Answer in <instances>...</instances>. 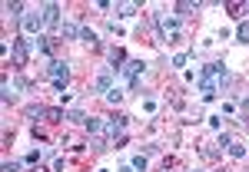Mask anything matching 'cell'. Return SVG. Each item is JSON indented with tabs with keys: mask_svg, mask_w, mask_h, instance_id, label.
<instances>
[{
	"mask_svg": "<svg viewBox=\"0 0 249 172\" xmlns=\"http://www.w3.org/2000/svg\"><path fill=\"white\" fill-rule=\"evenodd\" d=\"M50 79H53V90L63 96V90L70 86V66H67L63 60H53V63H50Z\"/></svg>",
	"mask_w": 249,
	"mask_h": 172,
	"instance_id": "6da1fadb",
	"label": "cell"
},
{
	"mask_svg": "<svg viewBox=\"0 0 249 172\" xmlns=\"http://www.w3.org/2000/svg\"><path fill=\"white\" fill-rule=\"evenodd\" d=\"M143 70H146V63H143V60H126V63L120 66V73L126 77L130 90H136V86H140V73H143Z\"/></svg>",
	"mask_w": 249,
	"mask_h": 172,
	"instance_id": "7a4b0ae2",
	"label": "cell"
},
{
	"mask_svg": "<svg viewBox=\"0 0 249 172\" xmlns=\"http://www.w3.org/2000/svg\"><path fill=\"white\" fill-rule=\"evenodd\" d=\"M113 90V66H103L100 73H96V79H93V93H110Z\"/></svg>",
	"mask_w": 249,
	"mask_h": 172,
	"instance_id": "3957f363",
	"label": "cell"
},
{
	"mask_svg": "<svg viewBox=\"0 0 249 172\" xmlns=\"http://www.w3.org/2000/svg\"><path fill=\"white\" fill-rule=\"evenodd\" d=\"M47 27V17H43V10H30L27 17H23V30L27 33H37L40 37V30Z\"/></svg>",
	"mask_w": 249,
	"mask_h": 172,
	"instance_id": "277c9868",
	"label": "cell"
},
{
	"mask_svg": "<svg viewBox=\"0 0 249 172\" xmlns=\"http://www.w3.org/2000/svg\"><path fill=\"white\" fill-rule=\"evenodd\" d=\"M40 10H43V17H47V27H50V30H57V23H60V3H43Z\"/></svg>",
	"mask_w": 249,
	"mask_h": 172,
	"instance_id": "5b68a950",
	"label": "cell"
},
{
	"mask_svg": "<svg viewBox=\"0 0 249 172\" xmlns=\"http://www.w3.org/2000/svg\"><path fill=\"white\" fill-rule=\"evenodd\" d=\"M27 57H30V47H27V40H14V60H17V66H27Z\"/></svg>",
	"mask_w": 249,
	"mask_h": 172,
	"instance_id": "8992f818",
	"label": "cell"
},
{
	"mask_svg": "<svg viewBox=\"0 0 249 172\" xmlns=\"http://www.w3.org/2000/svg\"><path fill=\"white\" fill-rule=\"evenodd\" d=\"M123 129H126V116H113V119L107 123V133H110V136L123 133Z\"/></svg>",
	"mask_w": 249,
	"mask_h": 172,
	"instance_id": "52a82bcc",
	"label": "cell"
},
{
	"mask_svg": "<svg viewBox=\"0 0 249 172\" xmlns=\"http://www.w3.org/2000/svg\"><path fill=\"white\" fill-rule=\"evenodd\" d=\"M3 10H7V14H14V17H27V14H23V10H27V7H23V3H20V0H7V3H3Z\"/></svg>",
	"mask_w": 249,
	"mask_h": 172,
	"instance_id": "ba28073f",
	"label": "cell"
},
{
	"mask_svg": "<svg viewBox=\"0 0 249 172\" xmlns=\"http://www.w3.org/2000/svg\"><path fill=\"white\" fill-rule=\"evenodd\" d=\"M23 116H27V119H43V116H47V106L34 103V106H27V109H23Z\"/></svg>",
	"mask_w": 249,
	"mask_h": 172,
	"instance_id": "9c48e42d",
	"label": "cell"
},
{
	"mask_svg": "<svg viewBox=\"0 0 249 172\" xmlns=\"http://www.w3.org/2000/svg\"><path fill=\"white\" fill-rule=\"evenodd\" d=\"M176 30H179V20H173V17L163 20V40H166V33H170V37H176Z\"/></svg>",
	"mask_w": 249,
	"mask_h": 172,
	"instance_id": "30bf717a",
	"label": "cell"
},
{
	"mask_svg": "<svg viewBox=\"0 0 249 172\" xmlns=\"http://www.w3.org/2000/svg\"><path fill=\"white\" fill-rule=\"evenodd\" d=\"M80 40H83V43H90L93 50H100V40H96L93 30H87V27H83V30H80Z\"/></svg>",
	"mask_w": 249,
	"mask_h": 172,
	"instance_id": "8fae6325",
	"label": "cell"
},
{
	"mask_svg": "<svg viewBox=\"0 0 249 172\" xmlns=\"http://www.w3.org/2000/svg\"><path fill=\"white\" fill-rule=\"evenodd\" d=\"M37 47H40V53H53V37H37Z\"/></svg>",
	"mask_w": 249,
	"mask_h": 172,
	"instance_id": "7c38bea8",
	"label": "cell"
},
{
	"mask_svg": "<svg viewBox=\"0 0 249 172\" xmlns=\"http://www.w3.org/2000/svg\"><path fill=\"white\" fill-rule=\"evenodd\" d=\"M236 40H239V43H249V20H243V23L236 27Z\"/></svg>",
	"mask_w": 249,
	"mask_h": 172,
	"instance_id": "4fadbf2b",
	"label": "cell"
},
{
	"mask_svg": "<svg viewBox=\"0 0 249 172\" xmlns=\"http://www.w3.org/2000/svg\"><path fill=\"white\" fill-rule=\"evenodd\" d=\"M193 10H196V3H190V0H179V3H176V14H183V17L193 14Z\"/></svg>",
	"mask_w": 249,
	"mask_h": 172,
	"instance_id": "5bb4252c",
	"label": "cell"
},
{
	"mask_svg": "<svg viewBox=\"0 0 249 172\" xmlns=\"http://www.w3.org/2000/svg\"><path fill=\"white\" fill-rule=\"evenodd\" d=\"M110 60H113V70H120L116 63H126V53H123V50L116 47V50H110Z\"/></svg>",
	"mask_w": 249,
	"mask_h": 172,
	"instance_id": "9a60e30c",
	"label": "cell"
},
{
	"mask_svg": "<svg viewBox=\"0 0 249 172\" xmlns=\"http://www.w3.org/2000/svg\"><path fill=\"white\" fill-rule=\"evenodd\" d=\"M83 126H87V133H100V129H103V123H100L96 116H90V119H87Z\"/></svg>",
	"mask_w": 249,
	"mask_h": 172,
	"instance_id": "2e32d148",
	"label": "cell"
},
{
	"mask_svg": "<svg viewBox=\"0 0 249 172\" xmlns=\"http://www.w3.org/2000/svg\"><path fill=\"white\" fill-rule=\"evenodd\" d=\"M47 119H50V123H63L67 113H63V109H47Z\"/></svg>",
	"mask_w": 249,
	"mask_h": 172,
	"instance_id": "e0dca14e",
	"label": "cell"
},
{
	"mask_svg": "<svg viewBox=\"0 0 249 172\" xmlns=\"http://www.w3.org/2000/svg\"><path fill=\"white\" fill-rule=\"evenodd\" d=\"M116 10H120V17H133V14H136V3H120Z\"/></svg>",
	"mask_w": 249,
	"mask_h": 172,
	"instance_id": "ac0fdd59",
	"label": "cell"
},
{
	"mask_svg": "<svg viewBox=\"0 0 249 172\" xmlns=\"http://www.w3.org/2000/svg\"><path fill=\"white\" fill-rule=\"evenodd\" d=\"M230 156H232V159H243V156H246V146H239V142H232V146H230Z\"/></svg>",
	"mask_w": 249,
	"mask_h": 172,
	"instance_id": "d6986e66",
	"label": "cell"
},
{
	"mask_svg": "<svg viewBox=\"0 0 249 172\" xmlns=\"http://www.w3.org/2000/svg\"><path fill=\"white\" fill-rule=\"evenodd\" d=\"M67 119H70V123H87L83 109H70V113H67Z\"/></svg>",
	"mask_w": 249,
	"mask_h": 172,
	"instance_id": "ffe728a7",
	"label": "cell"
},
{
	"mask_svg": "<svg viewBox=\"0 0 249 172\" xmlns=\"http://www.w3.org/2000/svg\"><path fill=\"white\" fill-rule=\"evenodd\" d=\"M120 99H123V90H116V86H113V90H110V93H107V103H113V106H116V103H120Z\"/></svg>",
	"mask_w": 249,
	"mask_h": 172,
	"instance_id": "44dd1931",
	"label": "cell"
},
{
	"mask_svg": "<svg viewBox=\"0 0 249 172\" xmlns=\"http://www.w3.org/2000/svg\"><path fill=\"white\" fill-rule=\"evenodd\" d=\"M0 99H3V106H10V103H14V90H10L7 83H3V96H0Z\"/></svg>",
	"mask_w": 249,
	"mask_h": 172,
	"instance_id": "7402d4cb",
	"label": "cell"
},
{
	"mask_svg": "<svg viewBox=\"0 0 249 172\" xmlns=\"http://www.w3.org/2000/svg\"><path fill=\"white\" fill-rule=\"evenodd\" d=\"M3 172H20V162H10V159H7V162H3Z\"/></svg>",
	"mask_w": 249,
	"mask_h": 172,
	"instance_id": "603a6c76",
	"label": "cell"
},
{
	"mask_svg": "<svg viewBox=\"0 0 249 172\" xmlns=\"http://www.w3.org/2000/svg\"><path fill=\"white\" fill-rule=\"evenodd\" d=\"M133 169H146V156H136V159H133Z\"/></svg>",
	"mask_w": 249,
	"mask_h": 172,
	"instance_id": "cb8c5ba5",
	"label": "cell"
},
{
	"mask_svg": "<svg viewBox=\"0 0 249 172\" xmlns=\"http://www.w3.org/2000/svg\"><path fill=\"white\" fill-rule=\"evenodd\" d=\"M243 113H246V119H249V96L243 99Z\"/></svg>",
	"mask_w": 249,
	"mask_h": 172,
	"instance_id": "d4e9b609",
	"label": "cell"
},
{
	"mask_svg": "<svg viewBox=\"0 0 249 172\" xmlns=\"http://www.w3.org/2000/svg\"><path fill=\"white\" fill-rule=\"evenodd\" d=\"M116 172H136V169H133V166H120Z\"/></svg>",
	"mask_w": 249,
	"mask_h": 172,
	"instance_id": "484cf974",
	"label": "cell"
},
{
	"mask_svg": "<svg viewBox=\"0 0 249 172\" xmlns=\"http://www.w3.org/2000/svg\"><path fill=\"white\" fill-rule=\"evenodd\" d=\"M246 10H249V3H246Z\"/></svg>",
	"mask_w": 249,
	"mask_h": 172,
	"instance_id": "4316f807",
	"label": "cell"
},
{
	"mask_svg": "<svg viewBox=\"0 0 249 172\" xmlns=\"http://www.w3.org/2000/svg\"><path fill=\"white\" fill-rule=\"evenodd\" d=\"M196 172H199V169H196Z\"/></svg>",
	"mask_w": 249,
	"mask_h": 172,
	"instance_id": "83f0119b",
	"label": "cell"
}]
</instances>
